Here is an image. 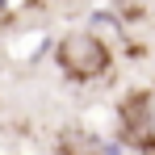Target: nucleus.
Here are the masks:
<instances>
[{
    "mask_svg": "<svg viewBox=\"0 0 155 155\" xmlns=\"http://www.w3.org/2000/svg\"><path fill=\"white\" fill-rule=\"evenodd\" d=\"M122 126H126V134L134 138V147L143 155H155V88H143V92L126 97Z\"/></svg>",
    "mask_w": 155,
    "mask_h": 155,
    "instance_id": "f03ea898",
    "label": "nucleus"
},
{
    "mask_svg": "<svg viewBox=\"0 0 155 155\" xmlns=\"http://www.w3.org/2000/svg\"><path fill=\"white\" fill-rule=\"evenodd\" d=\"M59 155H105L101 138H92L88 130H67L59 134Z\"/></svg>",
    "mask_w": 155,
    "mask_h": 155,
    "instance_id": "7ed1b4c3",
    "label": "nucleus"
},
{
    "mask_svg": "<svg viewBox=\"0 0 155 155\" xmlns=\"http://www.w3.org/2000/svg\"><path fill=\"white\" fill-rule=\"evenodd\" d=\"M59 67L71 80L84 84V80H97L109 67V51H105L101 38H92V34H67L59 42Z\"/></svg>",
    "mask_w": 155,
    "mask_h": 155,
    "instance_id": "f257e3e1",
    "label": "nucleus"
}]
</instances>
